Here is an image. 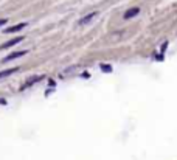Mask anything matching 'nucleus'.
<instances>
[{"label":"nucleus","mask_w":177,"mask_h":160,"mask_svg":"<svg viewBox=\"0 0 177 160\" xmlns=\"http://www.w3.org/2000/svg\"><path fill=\"white\" fill-rule=\"evenodd\" d=\"M44 79V76L42 75H36V76H31L28 81H26V83L22 86L20 87V90H25V89H28V87H31V86L33 84H36V83H39V81H42Z\"/></svg>","instance_id":"1"},{"label":"nucleus","mask_w":177,"mask_h":160,"mask_svg":"<svg viewBox=\"0 0 177 160\" xmlns=\"http://www.w3.org/2000/svg\"><path fill=\"white\" fill-rule=\"evenodd\" d=\"M22 36L20 38H14V39H11V40H8V42H5V44H2L0 45V50H6V48H10V47H14V45H17L19 42H22Z\"/></svg>","instance_id":"2"},{"label":"nucleus","mask_w":177,"mask_h":160,"mask_svg":"<svg viewBox=\"0 0 177 160\" xmlns=\"http://www.w3.org/2000/svg\"><path fill=\"white\" fill-rule=\"evenodd\" d=\"M24 54H26L25 50H22V51H14V53H11V54H8V56L3 59V62H8V61H12V59H16V58H20V56H24Z\"/></svg>","instance_id":"3"},{"label":"nucleus","mask_w":177,"mask_h":160,"mask_svg":"<svg viewBox=\"0 0 177 160\" xmlns=\"http://www.w3.org/2000/svg\"><path fill=\"white\" fill-rule=\"evenodd\" d=\"M140 13V8L138 6H134V8H130V10H128L124 13V19H130V17H134V16H137Z\"/></svg>","instance_id":"4"},{"label":"nucleus","mask_w":177,"mask_h":160,"mask_svg":"<svg viewBox=\"0 0 177 160\" xmlns=\"http://www.w3.org/2000/svg\"><path fill=\"white\" fill-rule=\"evenodd\" d=\"M95 14H96V13H90V14H87V16H84V17H83V19H79V22H78V24H79L81 26H84V25H87V24H89V22H90V20H92V19H93V17H95Z\"/></svg>","instance_id":"5"},{"label":"nucleus","mask_w":177,"mask_h":160,"mask_svg":"<svg viewBox=\"0 0 177 160\" xmlns=\"http://www.w3.org/2000/svg\"><path fill=\"white\" fill-rule=\"evenodd\" d=\"M26 26V24H19V25H14V26H10V28L5 30V33H16V31H20Z\"/></svg>","instance_id":"6"},{"label":"nucleus","mask_w":177,"mask_h":160,"mask_svg":"<svg viewBox=\"0 0 177 160\" xmlns=\"http://www.w3.org/2000/svg\"><path fill=\"white\" fill-rule=\"evenodd\" d=\"M17 70H19V67H14V68H8V70H2V72H0V78H6V76L12 75V73H16Z\"/></svg>","instance_id":"7"},{"label":"nucleus","mask_w":177,"mask_h":160,"mask_svg":"<svg viewBox=\"0 0 177 160\" xmlns=\"http://www.w3.org/2000/svg\"><path fill=\"white\" fill-rule=\"evenodd\" d=\"M99 67H101V70H103V72H106V73H110V72H112V67H110V65H107V64H101Z\"/></svg>","instance_id":"8"},{"label":"nucleus","mask_w":177,"mask_h":160,"mask_svg":"<svg viewBox=\"0 0 177 160\" xmlns=\"http://www.w3.org/2000/svg\"><path fill=\"white\" fill-rule=\"evenodd\" d=\"M6 22H8L6 19H0V26H3V25H5V24H6Z\"/></svg>","instance_id":"9"}]
</instances>
